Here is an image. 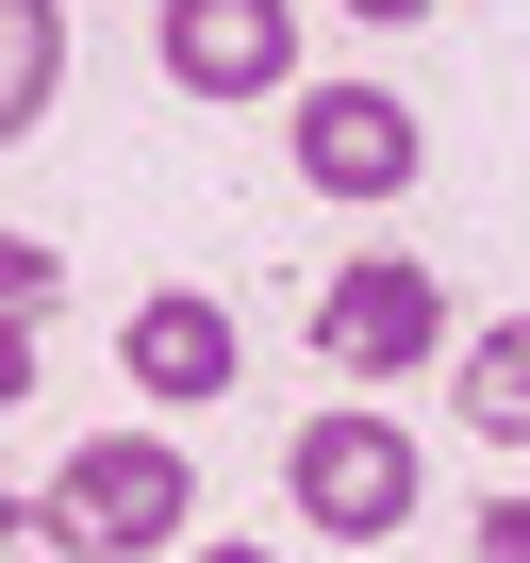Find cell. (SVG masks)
<instances>
[{"instance_id": "cell-1", "label": "cell", "mask_w": 530, "mask_h": 563, "mask_svg": "<svg viewBox=\"0 0 530 563\" xmlns=\"http://www.w3.org/2000/svg\"><path fill=\"white\" fill-rule=\"evenodd\" d=\"M283 497H299V530H332V547H382V530H415L431 464L398 448V415H316V431L283 448Z\"/></svg>"}, {"instance_id": "cell-2", "label": "cell", "mask_w": 530, "mask_h": 563, "mask_svg": "<svg viewBox=\"0 0 530 563\" xmlns=\"http://www.w3.org/2000/svg\"><path fill=\"white\" fill-rule=\"evenodd\" d=\"M316 349H332L349 382H415V365L448 349V299H431V265H398V249H349V265L316 282Z\"/></svg>"}, {"instance_id": "cell-3", "label": "cell", "mask_w": 530, "mask_h": 563, "mask_svg": "<svg viewBox=\"0 0 530 563\" xmlns=\"http://www.w3.org/2000/svg\"><path fill=\"white\" fill-rule=\"evenodd\" d=\"M283 150H299V183H316V199H398V183L431 166V133H415V100H398V84H299Z\"/></svg>"}, {"instance_id": "cell-4", "label": "cell", "mask_w": 530, "mask_h": 563, "mask_svg": "<svg viewBox=\"0 0 530 563\" xmlns=\"http://www.w3.org/2000/svg\"><path fill=\"white\" fill-rule=\"evenodd\" d=\"M183 100H283L299 84V0H166L150 18Z\"/></svg>"}, {"instance_id": "cell-5", "label": "cell", "mask_w": 530, "mask_h": 563, "mask_svg": "<svg viewBox=\"0 0 530 563\" xmlns=\"http://www.w3.org/2000/svg\"><path fill=\"white\" fill-rule=\"evenodd\" d=\"M183 514H199V464H183L166 431L67 448V530H84V547H183Z\"/></svg>"}, {"instance_id": "cell-6", "label": "cell", "mask_w": 530, "mask_h": 563, "mask_svg": "<svg viewBox=\"0 0 530 563\" xmlns=\"http://www.w3.org/2000/svg\"><path fill=\"white\" fill-rule=\"evenodd\" d=\"M117 365H133V398H150V415H199V398H232L249 332L199 299V282H166V299H133V316H117Z\"/></svg>"}, {"instance_id": "cell-7", "label": "cell", "mask_w": 530, "mask_h": 563, "mask_svg": "<svg viewBox=\"0 0 530 563\" xmlns=\"http://www.w3.org/2000/svg\"><path fill=\"white\" fill-rule=\"evenodd\" d=\"M67 84V0H0V150H18Z\"/></svg>"}, {"instance_id": "cell-8", "label": "cell", "mask_w": 530, "mask_h": 563, "mask_svg": "<svg viewBox=\"0 0 530 563\" xmlns=\"http://www.w3.org/2000/svg\"><path fill=\"white\" fill-rule=\"evenodd\" d=\"M464 431H481V448H530V316H497V332L464 349Z\"/></svg>"}, {"instance_id": "cell-9", "label": "cell", "mask_w": 530, "mask_h": 563, "mask_svg": "<svg viewBox=\"0 0 530 563\" xmlns=\"http://www.w3.org/2000/svg\"><path fill=\"white\" fill-rule=\"evenodd\" d=\"M0 563H84V530H67V497H0Z\"/></svg>"}, {"instance_id": "cell-10", "label": "cell", "mask_w": 530, "mask_h": 563, "mask_svg": "<svg viewBox=\"0 0 530 563\" xmlns=\"http://www.w3.org/2000/svg\"><path fill=\"white\" fill-rule=\"evenodd\" d=\"M34 398V299H0V415Z\"/></svg>"}, {"instance_id": "cell-11", "label": "cell", "mask_w": 530, "mask_h": 563, "mask_svg": "<svg viewBox=\"0 0 530 563\" xmlns=\"http://www.w3.org/2000/svg\"><path fill=\"white\" fill-rule=\"evenodd\" d=\"M481 563H530V481H514V497L481 514Z\"/></svg>"}, {"instance_id": "cell-12", "label": "cell", "mask_w": 530, "mask_h": 563, "mask_svg": "<svg viewBox=\"0 0 530 563\" xmlns=\"http://www.w3.org/2000/svg\"><path fill=\"white\" fill-rule=\"evenodd\" d=\"M0 299H51V249L34 232H0Z\"/></svg>"}, {"instance_id": "cell-13", "label": "cell", "mask_w": 530, "mask_h": 563, "mask_svg": "<svg viewBox=\"0 0 530 563\" xmlns=\"http://www.w3.org/2000/svg\"><path fill=\"white\" fill-rule=\"evenodd\" d=\"M349 18H365V34H415V18H431V0H349Z\"/></svg>"}, {"instance_id": "cell-14", "label": "cell", "mask_w": 530, "mask_h": 563, "mask_svg": "<svg viewBox=\"0 0 530 563\" xmlns=\"http://www.w3.org/2000/svg\"><path fill=\"white\" fill-rule=\"evenodd\" d=\"M199 563H265V547H199Z\"/></svg>"}]
</instances>
